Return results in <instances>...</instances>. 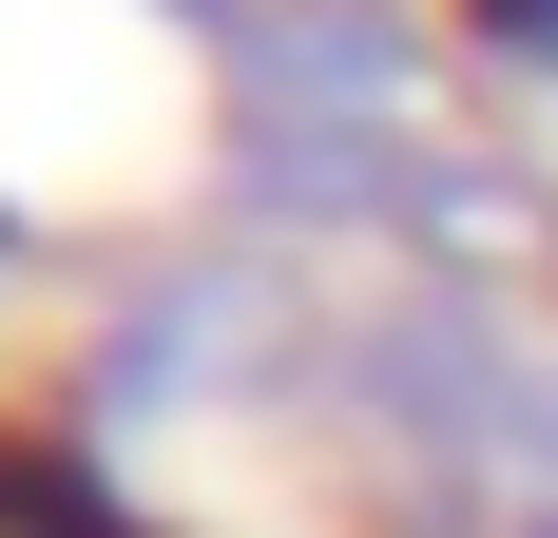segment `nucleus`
<instances>
[{"mask_svg":"<svg viewBox=\"0 0 558 538\" xmlns=\"http://www.w3.org/2000/svg\"><path fill=\"white\" fill-rule=\"evenodd\" d=\"M0 519L20 538H116V500L77 481V462H39V442H0Z\"/></svg>","mask_w":558,"mask_h":538,"instance_id":"obj_1","label":"nucleus"},{"mask_svg":"<svg viewBox=\"0 0 558 538\" xmlns=\"http://www.w3.org/2000/svg\"><path fill=\"white\" fill-rule=\"evenodd\" d=\"M482 39H520V58H558V0H462Z\"/></svg>","mask_w":558,"mask_h":538,"instance_id":"obj_2","label":"nucleus"}]
</instances>
